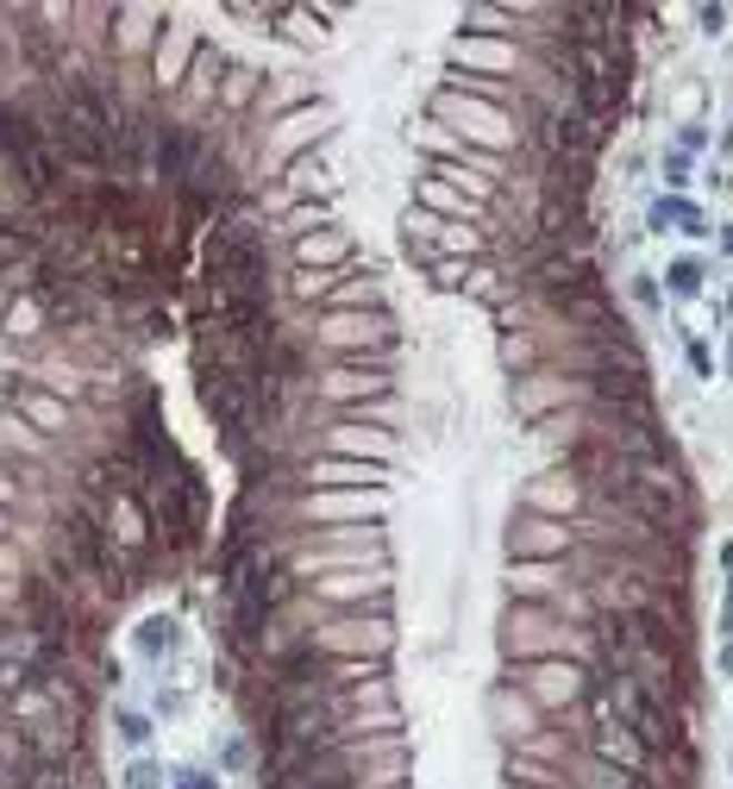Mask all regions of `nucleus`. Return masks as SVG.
I'll list each match as a JSON object with an SVG mask.
<instances>
[{
	"instance_id": "1",
	"label": "nucleus",
	"mask_w": 733,
	"mask_h": 789,
	"mask_svg": "<svg viewBox=\"0 0 733 789\" xmlns=\"http://www.w3.org/2000/svg\"><path fill=\"white\" fill-rule=\"evenodd\" d=\"M502 651L514 658V665H533V658H571V665H590L595 646L583 627H564L552 608H540V601H521V608L508 614V639Z\"/></svg>"
},
{
	"instance_id": "2",
	"label": "nucleus",
	"mask_w": 733,
	"mask_h": 789,
	"mask_svg": "<svg viewBox=\"0 0 733 789\" xmlns=\"http://www.w3.org/2000/svg\"><path fill=\"white\" fill-rule=\"evenodd\" d=\"M571 82H576V113L609 125L621 94H627V57H621V44H571Z\"/></svg>"
},
{
	"instance_id": "3",
	"label": "nucleus",
	"mask_w": 733,
	"mask_h": 789,
	"mask_svg": "<svg viewBox=\"0 0 733 789\" xmlns=\"http://www.w3.org/2000/svg\"><path fill=\"white\" fill-rule=\"evenodd\" d=\"M433 120L452 132V139H464L471 151H508L514 144V120H508V107H489L476 101V94H464V88H439L433 94Z\"/></svg>"
},
{
	"instance_id": "4",
	"label": "nucleus",
	"mask_w": 733,
	"mask_h": 789,
	"mask_svg": "<svg viewBox=\"0 0 733 789\" xmlns=\"http://www.w3.org/2000/svg\"><path fill=\"white\" fill-rule=\"evenodd\" d=\"M609 715L640 739V752H671L677 746V727H671V701L646 684V677H614L609 689Z\"/></svg>"
},
{
	"instance_id": "5",
	"label": "nucleus",
	"mask_w": 733,
	"mask_h": 789,
	"mask_svg": "<svg viewBox=\"0 0 733 789\" xmlns=\"http://www.w3.org/2000/svg\"><path fill=\"white\" fill-rule=\"evenodd\" d=\"M308 639H314L320 658H376L383 665L389 646H395V627L376 608H351V614H327Z\"/></svg>"
},
{
	"instance_id": "6",
	"label": "nucleus",
	"mask_w": 733,
	"mask_h": 789,
	"mask_svg": "<svg viewBox=\"0 0 733 789\" xmlns=\"http://www.w3.org/2000/svg\"><path fill=\"white\" fill-rule=\"evenodd\" d=\"M314 338L327 351H339V364H370V357H389L395 351V320L376 307V314H339V307H327V314L314 320Z\"/></svg>"
},
{
	"instance_id": "7",
	"label": "nucleus",
	"mask_w": 733,
	"mask_h": 789,
	"mask_svg": "<svg viewBox=\"0 0 733 789\" xmlns=\"http://www.w3.org/2000/svg\"><path fill=\"white\" fill-rule=\"evenodd\" d=\"M508 684L526 689L540 715H552V708H571V701H583L590 677H583V665H571V658H533V665H514V670H508Z\"/></svg>"
},
{
	"instance_id": "8",
	"label": "nucleus",
	"mask_w": 733,
	"mask_h": 789,
	"mask_svg": "<svg viewBox=\"0 0 733 789\" xmlns=\"http://www.w3.org/2000/svg\"><path fill=\"white\" fill-rule=\"evenodd\" d=\"M308 596L327 614H351V608H389V564H370V570H332V577H314Z\"/></svg>"
},
{
	"instance_id": "9",
	"label": "nucleus",
	"mask_w": 733,
	"mask_h": 789,
	"mask_svg": "<svg viewBox=\"0 0 733 789\" xmlns=\"http://www.w3.org/2000/svg\"><path fill=\"white\" fill-rule=\"evenodd\" d=\"M590 402H602L621 426H652V388L640 364H609L590 376Z\"/></svg>"
},
{
	"instance_id": "10",
	"label": "nucleus",
	"mask_w": 733,
	"mask_h": 789,
	"mask_svg": "<svg viewBox=\"0 0 733 789\" xmlns=\"http://www.w3.org/2000/svg\"><path fill=\"white\" fill-rule=\"evenodd\" d=\"M383 514V489H308L301 495V520H327L339 526H376Z\"/></svg>"
},
{
	"instance_id": "11",
	"label": "nucleus",
	"mask_w": 733,
	"mask_h": 789,
	"mask_svg": "<svg viewBox=\"0 0 733 789\" xmlns=\"http://www.w3.org/2000/svg\"><path fill=\"white\" fill-rule=\"evenodd\" d=\"M194 57H201V32L194 26H175V19H163V32H158V44H151V82L163 88V94H182V82H189V70H194Z\"/></svg>"
},
{
	"instance_id": "12",
	"label": "nucleus",
	"mask_w": 733,
	"mask_h": 789,
	"mask_svg": "<svg viewBox=\"0 0 733 789\" xmlns=\"http://www.w3.org/2000/svg\"><path fill=\"white\" fill-rule=\"evenodd\" d=\"M445 57H452L458 75H495V82H508V75L521 70V51H514L508 38H489V32H458Z\"/></svg>"
},
{
	"instance_id": "13",
	"label": "nucleus",
	"mask_w": 733,
	"mask_h": 789,
	"mask_svg": "<svg viewBox=\"0 0 733 789\" xmlns=\"http://www.w3.org/2000/svg\"><path fill=\"white\" fill-rule=\"evenodd\" d=\"M327 132H332L327 101H308V107H295V113H282L277 132H270V163H289V158H301V151H314V139H327Z\"/></svg>"
},
{
	"instance_id": "14",
	"label": "nucleus",
	"mask_w": 733,
	"mask_h": 789,
	"mask_svg": "<svg viewBox=\"0 0 733 789\" xmlns=\"http://www.w3.org/2000/svg\"><path fill=\"white\" fill-rule=\"evenodd\" d=\"M583 395H590V383H571L559 370H533V376H521V388H514V407H521L526 421H545V414H564V407L583 402Z\"/></svg>"
},
{
	"instance_id": "15",
	"label": "nucleus",
	"mask_w": 733,
	"mask_h": 789,
	"mask_svg": "<svg viewBox=\"0 0 733 789\" xmlns=\"http://www.w3.org/2000/svg\"><path fill=\"white\" fill-rule=\"evenodd\" d=\"M389 370L383 364H332L327 376H320V395L339 407H358V402H383L389 395Z\"/></svg>"
},
{
	"instance_id": "16",
	"label": "nucleus",
	"mask_w": 733,
	"mask_h": 789,
	"mask_svg": "<svg viewBox=\"0 0 733 789\" xmlns=\"http://www.w3.org/2000/svg\"><path fill=\"white\" fill-rule=\"evenodd\" d=\"M489 720H495V734L508 739V746H521V739H533L545 727V715L533 708V696L514 684H495L489 689Z\"/></svg>"
},
{
	"instance_id": "17",
	"label": "nucleus",
	"mask_w": 733,
	"mask_h": 789,
	"mask_svg": "<svg viewBox=\"0 0 733 789\" xmlns=\"http://www.w3.org/2000/svg\"><path fill=\"white\" fill-rule=\"evenodd\" d=\"M327 452L332 457H358V464H395V433H389V426H332L327 433Z\"/></svg>"
},
{
	"instance_id": "18",
	"label": "nucleus",
	"mask_w": 733,
	"mask_h": 789,
	"mask_svg": "<svg viewBox=\"0 0 733 789\" xmlns=\"http://www.w3.org/2000/svg\"><path fill=\"white\" fill-rule=\"evenodd\" d=\"M308 489H383L389 483V471L383 464H358V457H314V464H308Z\"/></svg>"
},
{
	"instance_id": "19",
	"label": "nucleus",
	"mask_w": 733,
	"mask_h": 789,
	"mask_svg": "<svg viewBox=\"0 0 733 789\" xmlns=\"http://www.w3.org/2000/svg\"><path fill=\"white\" fill-rule=\"evenodd\" d=\"M571 545V526L545 520V514H514V533H508V552L514 558H564Z\"/></svg>"
},
{
	"instance_id": "20",
	"label": "nucleus",
	"mask_w": 733,
	"mask_h": 789,
	"mask_svg": "<svg viewBox=\"0 0 733 789\" xmlns=\"http://www.w3.org/2000/svg\"><path fill=\"white\" fill-rule=\"evenodd\" d=\"M508 589H514V601H552L564 589V570H559V558H514L508 564Z\"/></svg>"
},
{
	"instance_id": "21",
	"label": "nucleus",
	"mask_w": 733,
	"mask_h": 789,
	"mask_svg": "<svg viewBox=\"0 0 733 789\" xmlns=\"http://www.w3.org/2000/svg\"><path fill=\"white\" fill-rule=\"evenodd\" d=\"M282 201H332V170L320 151H301L282 163Z\"/></svg>"
},
{
	"instance_id": "22",
	"label": "nucleus",
	"mask_w": 733,
	"mask_h": 789,
	"mask_svg": "<svg viewBox=\"0 0 733 789\" xmlns=\"http://www.w3.org/2000/svg\"><path fill=\"white\" fill-rule=\"evenodd\" d=\"M583 508V483H576L571 471H552L540 476L533 489H526V514H545V520H564V514Z\"/></svg>"
},
{
	"instance_id": "23",
	"label": "nucleus",
	"mask_w": 733,
	"mask_h": 789,
	"mask_svg": "<svg viewBox=\"0 0 733 789\" xmlns=\"http://www.w3.org/2000/svg\"><path fill=\"white\" fill-rule=\"evenodd\" d=\"M0 407H13L19 421L32 426V433H63V426H70V407L57 402V395H44V388H7V402Z\"/></svg>"
},
{
	"instance_id": "24",
	"label": "nucleus",
	"mask_w": 733,
	"mask_h": 789,
	"mask_svg": "<svg viewBox=\"0 0 733 789\" xmlns=\"http://www.w3.org/2000/svg\"><path fill=\"white\" fill-rule=\"evenodd\" d=\"M289 257H295V270H339V263H358V257H351V239L339 226L295 239V245H289Z\"/></svg>"
},
{
	"instance_id": "25",
	"label": "nucleus",
	"mask_w": 733,
	"mask_h": 789,
	"mask_svg": "<svg viewBox=\"0 0 733 789\" xmlns=\"http://www.w3.org/2000/svg\"><path fill=\"white\" fill-rule=\"evenodd\" d=\"M420 208L439 213V220H471L476 226V201L471 194H458V182H445L439 170H420Z\"/></svg>"
},
{
	"instance_id": "26",
	"label": "nucleus",
	"mask_w": 733,
	"mask_h": 789,
	"mask_svg": "<svg viewBox=\"0 0 733 789\" xmlns=\"http://www.w3.org/2000/svg\"><path fill=\"white\" fill-rule=\"evenodd\" d=\"M220 82H227V57L201 38V57H194L189 82H182V101L189 107H220Z\"/></svg>"
},
{
	"instance_id": "27",
	"label": "nucleus",
	"mask_w": 733,
	"mask_h": 789,
	"mask_svg": "<svg viewBox=\"0 0 733 789\" xmlns=\"http://www.w3.org/2000/svg\"><path fill=\"white\" fill-rule=\"evenodd\" d=\"M113 19V51H132V57H151V44H158V32L151 26H163V13H151V7H120Z\"/></svg>"
},
{
	"instance_id": "28",
	"label": "nucleus",
	"mask_w": 733,
	"mask_h": 789,
	"mask_svg": "<svg viewBox=\"0 0 733 789\" xmlns=\"http://www.w3.org/2000/svg\"><path fill=\"white\" fill-rule=\"evenodd\" d=\"M595 758H602L609 771H627V777H633V771H646V752H640V739H633L621 720H609V727L595 734Z\"/></svg>"
},
{
	"instance_id": "29",
	"label": "nucleus",
	"mask_w": 733,
	"mask_h": 789,
	"mask_svg": "<svg viewBox=\"0 0 733 789\" xmlns=\"http://www.w3.org/2000/svg\"><path fill=\"white\" fill-rule=\"evenodd\" d=\"M433 245H439V257H452V263H476L489 251V239H483V226H471V220H445Z\"/></svg>"
},
{
	"instance_id": "30",
	"label": "nucleus",
	"mask_w": 733,
	"mask_h": 789,
	"mask_svg": "<svg viewBox=\"0 0 733 789\" xmlns=\"http://www.w3.org/2000/svg\"><path fill=\"white\" fill-rule=\"evenodd\" d=\"M258 94H263V70H251V63H227L220 113H244V107H258Z\"/></svg>"
},
{
	"instance_id": "31",
	"label": "nucleus",
	"mask_w": 733,
	"mask_h": 789,
	"mask_svg": "<svg viewBox=\"0 0 733 789\" xmlns=\"http://www.w3.org/2000/svg\"><path fill=\"white\" fill-rule=\"evenodd\" d=\"M508 783H514V789H571V777H564L559 765H545V758L508 752Z\"/></svg>"
},
{
	"instance_id": "32",
	"label": "nucleus",
	"mask_w": 733,
	"mask_h": 789,
	"mask_svg": "<svg viewBox=\"0 0 733 789\" xmlns=\"http://www.w3.org/2000/svg\"><path fill=\"white\" fill-rule=\"evenodd\" d=\"M358 276V263H339V270H295V301H332L339 282Z\"/></svg>"
},
{
	"instance_id": "33",
	"label": "nucleus",
	"mask_w": 733,
	"mask_h": 789,
	"mask_svg": "<svg viewBox=\"0 0 733 789\" xmlns=\"http://www.w3.org/2000/svg\"><path fill=\"white\" fill-rule=\"evenodd\" d=\"M671 220H677V226L690 232V239H709V220H702V213L690 208V201H683V194H664V201H652V232H664Z\"/></svg>"
},
{
	"instance_id": "34",
	"label": "nucleus",
	"mask_w": 733,
	"mask_h": 789,
	"mask_svg": "<svg viewBox=\"0 0 733 789\" xmlns=\"http://www.w3.org/2000/svg\"><path fill=\"white\" fill-rule=\"evenodd\" d=\"M0 452H32V457H44V452H51V438L32 433V426L19 421L13 407H0Z\"/></svg>"
},
{
	"instance_id": "35",
	"label": "nucleus",
	"mask_w": 733,
	"mask_h": 789,
	"mask_svg": "<svg viewBox=\"0 0 733 789\" xmlns=\"http://www.w3.org/2000/svg\"><path fill=\"white\" fill-rule=\"evenodd\" d=\"M702 276H709V270H702V257H671V263H664V276H659V289H671L677 301H696L702 295Z\"/></svg>"
},
{
	"instance_id": "36",
	"label": "nucleus",
	"mask_w": 733,
	"mask_h": 789,
	"mask_svg": "<svg viewBox=\"0 0 733 789\" xmlns=\"http://www.w3.org/2000/svg\"><path fill=\"white\" fill-rule=\"evenodd\" d=\"M327 220H332V201H301V208H289L282 232H289V239H308V232H327Z\"/></svg>"
},
{
	"instance_id": "37",
	"label": "nucleus",
	"mask_w": 733,
	"mask_h": 789,
	"mask_svg": "<svg viewBox=\"0 0 733 789\" xmlns=\"http://www.w3.org/2000/svg\"><path fill=\"white\" fill-rule=\"evenodd\" d=\"M44 326V307H38L32 295L26 301H7V320H0V333H38Z\"/></svg>"
},
{
	"instance_id": "38",
	"label": "nucleus",
	"mask_w": 733,
	"mask_h": 789,
	"mask_svg": "<svg viewBox=\"0 0 733 789\" xmlns=\"http://www.w3.org/2000/svg\"><path fill=\"white\" fill-rule=\"evenodd\" d=\"M163 646H175V620H170V614H151V620L139 627V651H144V658H158Z\"/></svg>"
},
{
	"instance_id": "39",
	"label": "nucleus",
	"mask_w": 733,
	"mask_h": 789,
	"mask_svg": "<svg viewBox=\"0 0 733 789\" xmlns=\"http://www.w3.org/2000/svg\"><path fill=\"white\" fill-rule=\"evenodd\" d=\"M508 752H521V758H545V765H564V739L559 734H533V739H521V746H508Z\"/></svg>"
},
{
	"instance_id": "40",
	"label": "nucleus",
	"mask_w": 733,
	"mask_h": 789,
	"mask_svg": "<svg viewBox=\"0 0 733 789\" xmlns=\"http://www.w3.org/2000/svg\"><path fill=\"white\" fill-rule=\"evenodd\" d=\"M113 727H120V739H125V746H132V752L144 758V746H151V720H144V715H132V708H120V720H113Z\"/></svg>"
},
{
	"instance_id": "41",
	"label": "nucleus",
	"mask_w": 733,
	"mask_h": 789,
	"mask_svg": "<svg viewBox=\"0 0 733 789\" xmlns=\"http://www.w3.org/2000/svg\"><path fill=\"white\" fill-rule=\"evenodd\" d=\"M120 789H163V771L151 765V758H132L125 777H120Z\"/></svg>"
},
{
	"instance_id": "42",
	"label": "nucleus",
	"mask_w": 733,
	"mask_h": 789,
	"mask_svg": "<svg viewBox=\"0 0 733 789\" xmlns=\"http://www.w3.org/2000/svg\"><path fill=\"white\" fill-rule=\"evenodd\" d=\"M683 357H690V370H696V376H709V370H715V357H709V338H702V333H683Z\"/></svg>"
},
{
	"instance_id": "43",
	"label": "nucleus",
	"mask_w": 733,
	"mask_h": 789,
	"mask_svg": "<svg viewBox=\"0 0 733 789\" xmlns=\"http://www.w3.org/2000/svg\"><path fill=\"white\" fill-rule=\"evenodd\" d=\"M664 182H671V194L690 189V158L683 151H664Z\"/></svg>"
},
{
	"instance_id": "44",
	"label": "nucleus",
	"mask_w": 733,
	"mask_h": 789,
	"mask_svg": "<svg viewBox=\"0 0 733 789\" xmlns=\"http://www.w3.org/2000/svg\"><path fill=\"white\" fill-rule=\"evenodd\" d=\"M170 783H175V789H220V777L201 771V765H182V771H175Z\"/></svg>"
},
{
	"instance_id": "45",
	"label": "nucleus",
	"mask_w": 733,
	"mask_h": 789,
	"mask_svg": "<svg viewBox=\"0 0 733 789\" xmlns=\"http://www.w3.org/2000/svg\"><path fill=\"white\" fill-rule=\"evenodd\" d=\"M502 364H508V370H526V364H533V345L508 333V338H502Z\"/></svg>"
},
{
	"instance_id": "46",
	"label": "nucleus",
	"mask_w": 733,
	"mask_h": 789,
	"mask_svg": "<svg viewBox=\"0 0 733 789\" xmlns=\"http://www.w3.org/2000/svg\"><path fill=\"white\" fill-rule=\"evenodd\" d=\"M702 144H709V125H696V120H690V125L677 132V151H683V158H696Z\"/></svg>"
},
{
	"instance_id": "47",
	"label": "nucleus",
	"mask_w": 733,
	"mask_h": 789,
	"mask_svg": "<svg viewBox=\"0 0 733 789\" xmlns=\"http://www.w3.org/2000/svg\"><path fill=\"white\" fill-rule=\"evenodd\" d=\"M659 276H633V301H640V307H659Z\"/></svg>"
},
{
	"instance_id": "48",
	"label": "nucleus",
	"mask_w": 733,
	"mask_h": 789,
	"mask_svg": "<svg viewBox=\"0 0 733 789\" xmlns=\"http://www.w3.org/2000/svg\"><path fill=\"white\" fill-rule=\"evenodd\" d=\"M464 270H471V263H452V257H439V263H433L439 289H458V276H464Z\"/></svg>"
},
{
	"instance_id": "49",
	"label": "nucleus",
	"mask_w": 733,
	"mask_h": 789,
	"mask_svg": "<svg viewBox=\"0 0 733 789\" xmlns=\"http://www.w3.org/2000/svg\"><path fill=\"white\" fill-rule=\"evenodd\" d=\"M702 32H709V38H721V32H727V7H702Z\"/></svg>"
},
{
	"instance_id": "50",
	"label": "nucleus",
	"mask_w": 733,
	"mask_h": 789,
	"mask_svg": "<svg viewBox=\"0 0 733 789\" xmlns=\"http://www.w3.org/2000/svg\"><path fill=\"white\" fill-rule=\"evenodd\" d=\"M721 639H733V577H727V596H721Z\"/></svg>"
},
{
	"instance_id": "51",
	"label": "nucleus",
	"mask_w": 733,
	"mask_h": 789,
	"mask_svg": "<svg viewBox=\"0 0 733 789\" xmlns=\"http://www.w3.org/2000/svg\"><path fill=\"white\" fill-rule=\"evenodd\" d=\"M721 677H733V639H721Z\"/></svg>"
},
{
	"instance_id": "52",
	"label": "nucleus",
	"mask_w": 733,
	"mask_h": 789,
	"mask_svg": "<svg viewBox=\"0 0 733 789\" xmlns=\"http://www.w3.org/2000/svg\"><path fill=\"white\" fill-rule=\"evenodd\" d=\"M0 502H13V476L0 471Z\"/></svg>"
},
{
	"instance_id": "53",
	"label": "nucleus",
	"mask_w": 733,
	"mask_h": 789,
	"mask_svg": "<svg viewBox=\"0 0 733 789\" xmlns=\"http://www.w3.org/2000/svg\"><path fill=\"white\" fill-rule=\"evenodd\" d=\"M721 564H727V577H733V539H721Z\"/></svg>"
},
{
	"instance_id": "54",
	"label": "nucleus",
	"mask_w": 733,
	"mask_h": 789,
	"mask_svg": "<svg viewBox=\"0 0 733 789\" xmlns=\"http://www.w3.org/2000/svg\"><path fill=\"white\" fill-rule=\"evenodd\" d=\"M7 301H13V295H7V289H0V320H7Z\"/></svg>"
},
{
	"instance_id": "55",
	"label": "nucleus",
	"mask_w": 733,
	"mask_h": 789,
	"mask_svg": "<svg viewBox=\"0 0 733 789\" xmlns=\"http://www.w3.org/2000/svg\"><path fill=\"white\" fill-rule=\"evenodd\" d=\"M0 539H7V508H0Z\"/></svg>"
},
{
	"instance_id": "56",
	"label": "nucleus",
	"mask_w": 733,
	"mask_h": 789,
	"mask_svg": "<svg viewBox=\"0 0 733 789\" xmlns=\"http://www.w3.org/2000/svg\"><path fill=\"white\" fill-rule=\"evenodd\" d=\"M508 789H514V783H508Z\"/></svg>"
}]
</instances>
